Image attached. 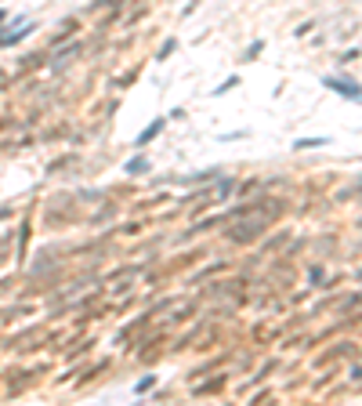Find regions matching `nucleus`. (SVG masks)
<instances>
[{
  "label": "nucleus",
  "instance_id": "nucleus-6",
  "mask_svg": "<svg viewBox=\"0 0 362 406\" xmlns=\"http://www.w3.org/2000/svg\"><path fill=\"white\" fill-rule=\"evenodd\" d=\"M261 48H265V44L254 40V44H250V51H246V58H257V51H261Z\"/></svg>",
  "mask_w": 362,
  "mask_h": 406
},
{
  "label": "nucleus",
  "instance_id": "nucleus-3",
  "mask_svg": "<svg viewBox=\"0 0 362 406\" xmlns=\"http://www.w3.org/2000/svg\"><path fill=\"white\" fill-rule=\"evenodd\" d=\"M330 138H301V142H293L297 149H319V145H326Z\"/></svg>",
  "mask_w": 362,
  "mask_h": 406
},
{
  "label": "nucleus",
  "instance_id": "nucleus-4",
  "mask_svg": "<svg viewBox=\"0 0 362 406\" xmlns=\"http://www.w3.org/2000/svg\"><path fill=\"white\" fill-rule=\"evenodd\" d=\"M148 167V160H145V156H138V160H131V163H127V174H142Z\"/></svg>",
  "mask_w": 362,
  "mask_h": 406
},
{
  "label": "nucleus",
  "instance_id": "nucleus-2",
  "mask_svg": "<svg viewBox=\"0 0 362 406\" xmlns=\"http://www.w3.org/2000/svg\"><path fill=\"white\" fill-rule=\"evenodd\" d=\"M163 124H167V120H163V116H160V120H152V124H148V127H145V131H142V134H138V138H134V145H138V149H145V145H148V142H152V138H156V134H160V131H163Z\"/></svg>",
  "mask_w": 362,
  "mask_h": 406
},
{
  "label": "nucleus",
  "instance_id": "nucleus-1",
  "mask_svg": "<svg viewBox=\"0 0 362 406\" xmlns=\"http://www.w3.org/2000/svg\"><path fill=\"white\" fill-rule=\"evenodd\" d=\"M322 84H326L333 95H344L351 102H362V84H359V80H351V76H326Z\"/></svg>",
  "mask_w": 362,
  "mask_h": 406
},
{
  "label": "nucleus",
  "instance_id": "nucleus-5",
  "mask_svg": "<svg viewBox=\"0 0 362 406\" xmlns=\"http://www.w3.org/2000/svg\"><path fill=\"white\" fill-rule=\"evenodd\" d=\"M152 384H156V374H145L142 381H138V392H148V388H152Z\"/></svg>",
  "mask_w": 362,
  "mask_h": 406
}]
</instances>
